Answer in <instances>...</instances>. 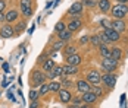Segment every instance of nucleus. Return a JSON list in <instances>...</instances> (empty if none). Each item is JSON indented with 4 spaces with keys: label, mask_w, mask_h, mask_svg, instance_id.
I'll use <instances>...</instances> for the list:
<instances>
[{
    "label": "nucleus",
    "mask_w": 128,
    "mask_h": 108,
    "mask_svg": "<svg viewBox=\"0 0 128 108\" xmlns=\"http://www.w3.org/2000/svg\"><path fill=\"white\" fill-rule=\"evenodd\" d=\"M103 32L108 35V38H109V41H110V42H116V41L121 38V34H119V32H116V31H114V29H110V28L104 29Z\"/></svg>",
    "instance_id": "14"
},
{
    "label": "nucleus",
    "mask_w": 128,
    "mask_h": 108,
    "mask_svg": "<svg viewBox=\"0 0 128 108\" xmlns=\"http://www.w3.org/2000/svg\"><path fill=\"white\" fill-rule=\"evenodd\" d=\"M64 54H65V57H69L72 54H77V48L74 47V45H66L64 50Z\"/></svg>",
    "instance_id": "24"
},
{
    "label": "nucleus",
    "mask_w": 128,
    "mask_h": 108,
    "mask_svg": "<svg viewBox=\"0 0 128 108\" xmlns=\"http://www.w3.org/2000/svg\"><path fill=\"white\" fill-rule=\"evenodd\" d=\"M31 79H32V83L36 85V86H41L43 83H46L47 74H46V72H43V70H34Z\"/></svg>",
    "instance_id": "2"
},
{
    "label": "nucleus",
    "mask_w": 128,
    "mask_h": 108,
    "mask_svg": "<svg viewBox=\"0 0 128 108\" xmlns=\"http://www.w3.org/2000/svg\"><path fill=\"white\" fill-rule=\"evenodd\" d=\"M100 80H102V83H104L106 86L114 88L115 83H116V76L112 74V73H104L103 76H100Z\"/></svg>",
    "instance_id": "5"
},
{
    "label": "nucleus",
    "mask_w": 128,
    "mask_h": 108,
    "mask_svg": "<svg viewBox=\"0 0 128 108\" xmlns=\"http://www.w3.org/2000/svg\"><path fill=\"white\" fill-rule=\"evenodd\" d=\"M121 57H122V50H121V48H118V47L110 48V59L119 61L121 60Z\"/></svg>",
    "instance_id": "20"
},
{
    "label": "nucleus",
    "mask_w": 128,
    "mask_h": 108,
    "mask_svg": "<svg viewBox=\"0 0 128 108\" xmlns=\"http://www.w3.org/2000/svg\"><path fill=\"white\" fill-rule=\"evenodd\" d=\"M68 108H78V105H71V107H68Z\"/></svg>",
    "instance_id": "45"
},
{
    "label": "nucleus",
    "mask_w": 128,
    "mask_h": 108,
    "mask_svg": "<svg viewBox=\"0 0 128 108\" xmlns=\"http://www.w3.org/2000/svg\"><path fill=\"white\" fill-rule=\"evenodd\" d=\"M81 3H82V6H86V7H94V6H97V1H96V0H82Z\"/></svg>",
    "instance_id": "30"
},
{
    "label": "nucleus",
    "mask_w": 128,
    "mask_h": 108,
    "mask_svg": "<svg viewBox=\"0 0 128 108\" xmlns=\"http://www.w3.org/2000/svg\"><path fill=\"white\" fill-rule=\"evenodd\" d=\"M100 47V54H102L103 59H109L110 57V48H108V45H99Z\"/></svg>",
    "instance_id": "23"
},
{
    "label": "nucleus",
    "mask_w": 128,
    "mask_h": 108,
    "mask_svg": "<svg viewBox=\"0 0 128 108\" xmlns=\"http://www.w3.org/2000/svg\"><path fill=\"white\" fill-rule=\"evenodd\" d=\"M116 1H118L119 4H125V3H127L128 0H116Z\"/></svg>",
    "instance_id": "44"
},
{
    "label": "nucleus",
    "mask_w": 128,
    "mask_h": 108,
    "mask_svg": "<svg viewBox=\"0 0 128 108\" xmlns=\"http://www.w3.org/2000/svg\"><path fill=\"white\" fill-rule=\"evenodd\" d=\"M58 94H59V101H60V102H64V104L71 102L72 95H71V92H69V91H66V89H60Z\"/></svg>",
    "instance_id": "13"
},
{
    "label": "nucleus",
    "mask_w": 128,
    "mask_h": 108,
    "mask_svg": "<svg viewBox=\"0 0 128 108\" xmlns=\"http://www.w3.org/2000/svg\"><path fill=\"white\" fill-rule=\"evenodd\" d=\"M54 66H56V64H54V60H52V59H46V60L41 63V70H43V72H50Z\"/></svg>",
    "instance_id": "18"
},
{
    "label": "nucleus",
    "mask_w": 128,
    "mask_h": 108,
    "mask_svg": "<svg viewBox=\"0 0 128 108\" xmlns=\"http://www.w3.org/2000/svg\"><path fill=\"white\" fill-rule=\"evenodd\" d=\"M62 72H64L65 76H72V74H77V73H78V67H77V66L65 64V66H62Z\"/></svg>",
    "instance_id": "17"
},
{
    "label": "nucleus",
    "mask_w": 128,
    "mask_h": 108,
    "mask_svg": "<svg viewBox=\"0 0 128 108\" xmlns=\"http://www.w3.org/2000/svg\"><path fill=\"white\" fill-rule=\"evenodd\" d=\"M82 3H80V1H75V3H72L71 4V7H69V13H71V16H75L78 13H82Z\"/></svg>",
    "instance_id": "15"
},
{
    "label": "nucleus",
    "mask_w": 128,
    "mask_h": 108,
    "mask_svg": "<svg viewBox=\"0 0 128 108\" xmlns=\"http://www.w3.org/2000/svg\"><path fill=\"white\" fill-rule=\"evenodd\" d=\"M87 82H88L91 86H96V85H100L102 80H100V73L96 72V70H91V72L87 73Z\"/></svg>",
    "instance_id": "4"
},
{
    "label": "nucleus",
    "mask_w": 128,
    "mask_h": 108,
    "mask_svg": "<svg viewBox=\"0 0 128 108\" xmlns=\"http://www.w3.org/2000/svg\"><path fill=\"white\" fill-rule=\"evenodd\" d=\"M102 67L103 70H106L108 73H112L114 70H116V67H118V61L114 60V59H103L102 60Z\"/></svg>",
    "instance_id": "3"
},
{
    "label": "nucleus",
    "mask_w": 128,
    "mask_h": 108,
    "mask_svg": "<svg viewBox=\"0 0 128 108\" xmlns=\"http://www.w3.org/2000/svg\"><path fill=\"white\" fill-rule=\"evenodd\" d=\"M21 12H22V15H24V16H26V18H31V16H32V7L21 9Z\"/></svg>",
    "instance_id": "35"
},
{
    "label": "nucleus",
    "mask_w": 128,
    "mask_h": 108,
    "mask_svg": "<svg viewBox=\"0 0 128 108\" xmlns=\"http://www.w3.org/2000/svg\"><path fill=\"white\" fill-rule=\"evenodd\" d=\"M77 89H78L80 94H86V92L91 91V85H90L87 80H84V79H80L77 82Z\"/></svg>",
    "instance_id": "8"
},
{
    "label": "nucleus",
    "mask_w": 128,
    "mask_h": 108,
    "mask_svg": "<svg viewBox=\"0 0 128 108\" xmlns=\"http://www.w3.org/2000/svg\"><path fill=\"white\" fill-rule=\"evenodd\" d=\"M49 89H50V92H59L62 89V85L58 80H52L50 83H49Z\"/></svg>",
    "instance_id": "22"
},
{
    "label": "nucleus",
    "mask_w": 128,
    "mask_h": 108,
    "mask_svg": "<svg viewBox=\"0 0 128 108\" xmlns=\"http://www.w3.org/2000/svg\"><path fill=\"white\" fill-rule=\"evenodd\" d=\"M81 61H82V57L80 54H72V56L66 57V64H69V66H77L78 67L81 64Z\"/></svg>",
    "instance_id": "11"
},
{
    "label": "nucleus",
    "mask_w": 128,
    "mask_h": 108,
    "mask_svg": "<svg viewBox=\"0 0 128 108\" xmlns=\"http://www.w3.org/2000/svg\"><path fill=\"white\" fill-rule=\"evenodd\" d=\"M18 16H19L18 10H15V9H10L9 12H6V13H4V22L10 25L12 22H15V21L18 19Z\"/></svg>",
    "instance_id": "9"
},
{
    "label": "nucleus",
    "mask_w": 128,
    "mask_h": 108,
    "mask_svg": "<svg viewBox=\"0 0 128 108\" xmlns=\"http://www.w3.org/2000/svg\"><path fill=\"white\" fill-rule=\"evenodd\" d=\"M71 102H72V105H81V104H82V98H81V96L72 98V99H71Z\"/></svg>",
    "instance_id": "36"
},
{
    "label": "nucleus",
    "mask_w": 128,
    "mask_h": 108,
    "mask_svg": "<svg viewBox=\"0 0 128 108\" xmlns=\"http://www.w3.org/2000/svg\"><path fill=\"white\" fill-rule=\"evenodd\" d=\"M46 74H47V77H49V79L54 80L56 77H59V76H62V74H64V72H62V66H54L50 72H47Z\"/></svg>",
    "instance_id": "10"
},
{
    "label": "nucleus",
    "mask_w": 128,
    "mask_h": 108,
    "mask_svg": "<svg viewBox=\"0 0 128 108\" xmlns=\"http://www.w3.org/2000/svg\"><path fill=\"white\" fill-rule=\"evenodd\" d=\"M28 96H30V99L31 101H37L38 99V91H36V89H31L30 91V94H28Z\"/></svg>",
    "instance_id": "31"
},
{
    "label": "nucleus",
    "mask_w": 128,
    "mask_h": 108,
    "mask_svg": "<svg viewBox=\"0 0 128 108\" xmlns=\"http://www.w3.org/2000/svg\"><path fill=\"white\" fill-rule=\"evenodd\" d=\"M128 13V6L127 4H116L115 7H112V16L115 19H122L125 15Z\"/></svg>",
    "instance_id": "1"
},
{
    "label": "nucleus",
    "mask_w": 128,
    "mask_h": 108,
    "mask_svg": "<svg viewBox=\"0 0 128 108\" xmlns=\"http://www.w3.org/2000/svg\"><path fill=\"white\" fill-rule=\"evenodd\" d=\"M66 29V25L64 24V22H58L56 24V26H54V31L59 34V32H62V31H65Z\"/></svg>",
    "instance_id": "32"
},
{
    "label": "nucleus",
    "mask_w": 128,
    "mask_h": 108,
    "mask_svg": "<svg viewBox=\"0 0 128 108\" xmlns=\"http://www.w3.org/2000/svg\"><path fill=\"white\" fill-rule=\"evenodd\" d=\"M64 45H65V42H64V41H60V39H59V41H56V42L53 44V47H52V50H53V51H58V50H60V48L64 47Z\"/></svg>",
    "instance_id": "34"
},
{
    "label": "nucleus",
    "mask_w": 128,
    "mask_h": 108,
    "mask_svg": "<svg viewBox=\"0 0 128 108\" xmlns=\"http://www.w3.org/2000/svg\"><path fill=\"white\" fill-rule=\"evenodd\" d=\"M3 21H4V13L0 12V22H3Z\"/></svg>",
    "instance_id": "43"
},
{
    "label": "nucleus",
    "mask_w": 128,
    "mask_h": 108,
    "mask_svg": "<svg viewBox=\"0 0 128 108\" xmlns=\"http://www.w3.org/2000/svg\"><path fill=\"white\" fill-rule=\"evenodd\" d=\"M72 34H74V32H71V31H69V29H65V31H62V32H59V39H60V41H69V39H71V38H72Z\"/></svg>",
    "instance_id": "21"
},
{
    "label": "nucleus",
    "mask_w": 128,
    "mask_h": 108,
    "mask_svg": "<svg viewBox=\"0 0 128 108\" xmlns=\"http://www.w3.org/2000/svg\"><path fill=\"white\" fill-rule=\"evenodd\" d=\"M43 60H44V54H41V56L38 57V63H40V64L43 63Z\"/></svg>",
    "instance_id": "42"
},
{
    "label": "nucleus",
    "mask_w": 128,
    "mask_h": 108,
    "mask_svg": "<svg viewBox=\"0 0 128 108\" xmlns=\"http://www.w3.org/2000/svg\"><path fill=\"white\" fill-rule=\"evenodd\" d=\"M91 92L96 95V98H100L103 95V89L99 86V85H96V86H91Z\"/></svg>",
    "instance_id": "25"
},
{
    "label": "nucleus",
    "mask_w": 128,
    "mask_h": 108,
    "mask_svg": "<svg viewBox=\"0 0 128 108\" xmlns=\"http://www.w3.org/2000/svg\"><path fill=\"white\" fill-rule=\"evenodd\" d=\"M60 85L65 86V88H68V86H71V85H72V82H71V80H68V79H64V80L60 82Z\"/></svg>",
    "instance_id": "39"
},
{
    "label": "nucleus",
    "mask_w": 128,
    "mask_h": 108,
    "mask_svg": "<svg viewBox=\"0 0 128 108\" xmlns=\"http://www.w3.org/2000/svg\"><path fill=\"white\" fill-rule=\"evenodd\" d=\"M100 25H102V26H104V29L110 28V22H109L108 19H102V21H100Z\"/></svg>",
    "instance_id": "37"
},
{
    "label": "nucleus",
    "mask_w": 128,
    "mask_h": 108,
    "mask_svg": "<svg viewBox=\"0 0 128 108\" xmlns=\"http://www.w3.org/2000/svg\"><path fill=\"white\" fill-rule=\"evenodd\" d=\"M19 7H21V9L32 7V0H21V1H19Z\"/></svg>",
    "instance_id": "27"
},
{
    "label": "nucleus",
    "mask_w": 128,
    "mask_h": 108,
    "mask_svg": "<svg viewBox=\"0 0 128 108\" xmlns=\"http://www.w3.org/2000/svg\"><path fill=\"white\" fill-rule=\"evenodd\" d=\"M13 29H15V34H21V32L25 29V22H19V24H16V26H13Z\"/></svg>",
    "instance_id": "29"
},
{
    "label": "nucleus",
    "mask_w": 128,
    "mask_h": 108,
    "mask_svg": "<svg viewBox=\"0 0 128 108\" xmlns=\"http://www.w3.org/2000/svg\"><path fill=\"white\" fill-rule=\"evenodd\" d=\"M97 6L100 9V12L106 13L108 10H110V1L109 0H99L97 1Z\"/></svg>",
    "instance_id": "19"
},
{
    "label": "nucleus",
    "mask_w": 128,
    "mask_h": 108,
    "mask_svg": "<svg viewBox=\"0 0 128 108\" xmlns=\"http://www.w3.org/2000/svg\"><path fill=\"white\" fill-rule=\"evenodd\" d=\"M99 38H100V42H102L103 45H108V44L110 42V41H109V38H108V35H106L104 32H102V34L99 35Z\"/></svg>",
    "instance_id": "33"
},
{
    "label": "nucleus",
    "mask_w": 128,
    "mask_h": 108,
    "mask_svg": "<svg viewBox=\"0 0 128 108\" xmlns=\"http://www.w3.org/2000/svg\"><path fill=\"white\" fill-rule=\"evenodd\" d=\"M38 107H40L38 99H37V101H31V105H30V108H38Z\"/></svg>",
    "instance_id": "40"
},
{
    "label": "nucleus",
    "mask_w": 128,
    "mask_h": 108,
    "mask_svg": "<svg viewBox=\"0 0 128 108\" xmlns=\"http://www.w3.org/2000/svg\"><path fill=\"white\" fill-rule=\"evenodd\" d=\"M47 92H50V89H49V83H43L41 86H40V89H38V95L43 96V95H46Z\"/></svg>",
    "instance_id": "26"
},
{
    "label": "nucleus",
    "mask_w": 128,
    "mask_h": 108,
    "mask_svg": "<svg viewBox=\"0 0 128 108\" xmlns=\"http://www.w3.org/2000/svg\"><path fill=\"white\" fill-rule=\"evenodd\" d=\"M88 42H91L93 45H102V42H100V38H99V35H93L88 38Z\"/></svg>",
    "instance_id": "28"
},
{
    "label": "nucleus",
    "mask_w": 128,
    "mask_h": 108,
    "mask_svg": "<svg viewBox=\"0 0 128 108\" xmlns=\"http://www.w3.org/2000/svg\"><path fill=\"white\" fill-rule=\"evenodd\" d=\"M88 38H90V36H87V35L81 36V38H80V44H81V45H84V44H87V42H88Z\"/></svg>",
    "instance_id": "38"
},
{
    "label": "nucleus",
    "mask_w": 128,
    "mask_h": 108,
    "mask_svg": "<svg viewBox=\"0 0 128 108\" xmlns=\"http://www.w3.org/2000/svg\"><path fill=\"white\" fill-rule=\"evenodd\" d=\"M110 29H114V31H116V32H124L125 29H127V25H125V22L122 21V19H114L112 22H110Z\"/></svg>",
    "instance_id": "6"
},
{
    "label": "nucleus",
    "mask_w": 128,
    "mask_h": 108,
    "mask_svg": "<svg viewBox=\"0 0 128 108\" xmlns=\"http://www.w3.org/2000/svg\"><path fill=\"white\" fill-rule=\"evenodd\" d=\"M4 7H6V1L4 0H0V12H3Z\"/></svg>",
    "instance_id": "41"
},
{
    "label": "nucleus",
    "mask_w": 128,
    "mask_h": 108,
    "mask_svg": "<svg viewBox=\"0 0 128 108\" xmlns=\"http://www.w3.org/2000/svg\"><path fill=\"white\" fill-rule=\"evenodd\" d=\"M81 98H82V102H84V104H93V102H96V101H97L96 95H94L91 91L86 92V94H82V95H81Z\"/></svg>",
    "instance_id": "16"
},
{
    "label": "nucleus",
    "mask_w": 128,
    "mask_h": 108,
    "mask_svg": "<svg viewBox=\"0 0 128 108\" xmlns=\"http://www.w3.org/2000/svg\"><path fill=\"white\" fill-rule=\"evenodd\" d=\"M13 35H15V29H13L12 25L6 24L0 28V36L2 38H12Z\"/></svg>",
    "instance_id": "7"
},
{
    "label": "nucleus",
    "mask_w": 128,
    "mask_h": 108,
    "mask_svg": "<svg viewBox=\"0 0 128 108\" xmlns=\"http://www.w3.org/2000/svg\"><path fill=\"white\" fill-rule=\"evenodd\" d=\"M81 26H82V21L81 19H72L69 24L66 25V29H69L71 32H77Z\"/></svg>",
    "instance_id": "12"
}]
</instances>
